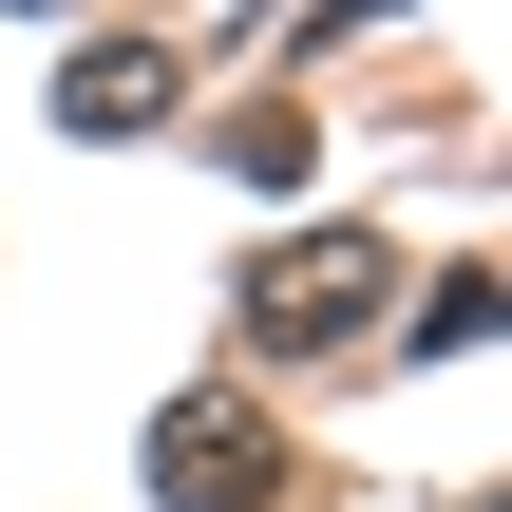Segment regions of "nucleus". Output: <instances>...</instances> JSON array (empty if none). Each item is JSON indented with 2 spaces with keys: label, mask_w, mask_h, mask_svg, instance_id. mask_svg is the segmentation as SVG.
I'll return each instance as SVG.
<instances>
[{
  "label": "nucleus",
  "mask_w": 512,
  "mask_h": 512,
  "mask_svg": "<svg viewBox=\"0 0 512 512\" xmlns=\"http://www.w3.org/2000/svg\"><path fill=\"white\" fill-rule=\"evenodd\" d=\"M475 342H494V266H437L418 285V361H475Z\"/></svg>",
  "instance_id": "obj_4"
},
{
  "label": "nucleus",
  "mask_w": 512,
  "mask_h": 512,
  "mask_svg": "<svg viewBox=\"0 0 512 512\" xmlns=\"http://www.w3.org/2000/svg\"><path fill=\"white\" fill-rule=\"evenodd\" d=\"M380 285H399V247H380V228H285V247L247 266V342H266V361H323V342H361V323H380Z\"/></svg>",
  "instance_id": "obj_1"
},
{
  "label": "nucleus",
  "mask_w": 512,
  "mask_h": 512,
  "mask_svg": "<svg viewBox=\"0 0 512 512\" xmlns=\"http://www.w3.org/2000/svg\"><path fill=\"white\" fill-rule=\"evenodd\" d=\"M171 76H190L171 38H76V57H57V133H152Z\"/></svg>",
  "instance_id": "obj_3"
},
{
  "label": "nucleus",
  "mask_w": 512,
  "mask_h": 512,
  "mask_svg": "<svg viewBox=\"0 0 512 512\" xmlns=\"http://www.w3.org/2000/svg\"><path fill=\"white\" fill-rule=\"evenodd\" d=\"M266 475H285V456H266L247 399H171V418H152V494L171 512H266Z\"/></svg>",
  "instance_id": "obj_2"
}]
</instances>
